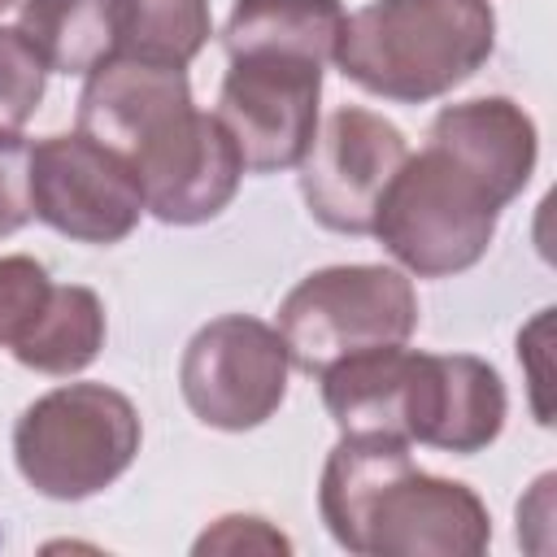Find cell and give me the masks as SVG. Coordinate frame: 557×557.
Wrapping results in <instances>:
<instances>
[{"instance_id": "9c48e42d", "label": "cell", "mask_w": 557, "mask_h": 557, "mask_svg": "<svg viewBox=\"0 0 557 557\" xmlns=\"http://www.w3.org/2000/svg\"><path fill=\"white\" fill-rule=\"evenodd\" d=\"M405 157L409 144L383 113L361 104L335 109L300 161V196L313 222L339 235H370L379 200Z\"/></svg>"}, {"instance_id": "e0dca14e", "label": "cell", "mask_w": 557, "mask_h": 557, "mask_svg": "<svg viewBox=\"0 0 557 557\" xmlns=\"http://www.w3.org/2000/svg\"><path fill=\"white\" fill-rule=\"evenodd\" d=\"M122 48L117 57H135L148 65L187 70L213 35L209 0H122Z\"/></svg>"}, {"instance_id": "8992f818", "label": "cell", "mask_w": 557, "mask_h": 557, "mask_svg": "<svg viewBox=\"0 0 557 557\" xmlns=\"http://www.w3.org/2000/svg\"><path fill=\"white\" fill-rule=\"evenodd\" d=\"M287 344L278 326L222 313L205 322L178 361V387L187 409L213 431H252L278 413L287 396Z\"/></svg>"}, {"instance_id": "7a4b0ae2", "label": "cell", "mask_w": 557, "mask_h": 557, "mask_svg": "<svg viewBox=\"0 0 557 557\" xmlns=\"http://www.w3.org/2000/svg\"><path fill=\"white\" fill-rule=\"evenodd\" d=\"M496 48L487 0H374L344 17L335 65L361 91L426 104L461 87Z\"/></svg>"}, {"instance_id": "ac0fdd59", "label": "cell", "mask_w": 557, "mask_h": 557, "mask_svg": "<svg viewBox=\"0 0 557 557\" xmlns=\"http://www.w3.org/2000/svg\"><path fill=\"white\" fill-rule=\"evenodd\" d=\"M48 65L17 26H0V131H22L44 100Z\"/></svg>"}, {"instance_id": "3957f363", "label": "cell", "mask_w": 557, "mask_h": 557, "mask_svg": "<svg viewBox=\"0 0 557 557\" xmlns=\"http://www.w3.org/2000/svg\"><path fill=\"white\" fill-rule=\"evenodd\" d=\"M500 209L505 205L479 174H470L444 148L426 144L392 174L370 235H379V244L409 274L448 278L483 261Z\"/></svg>"}, {"instance_id": "7402d4cb", "label": "cell", "mask_w": 557, "mask_h": 557, "mask_svg": "<svg viewBox=\"0 0 557 557\" xmlns=\"http://www.w3.org/2000/svg\"><path fill=\"white\" fill-rule=\"evenodd\" d=\"M9 4H17V0H0V13H4V9H9Z\"/></svg>"}, {"instance_id": "ba28073f", "label": "cell", "mask_w": 557, "mask_h": 557, "mask_svg": "<svg viewBox=\"0 0 557 557\" xmlns=\"http://www.w3.org/2000/svg\"><path fill=\"white\" fill-rule=\"evenodd\" d=\"M30 213L78 244H122L144 218L139 174L91 135H48L30 144Z\"/></svg>"}, {"instance_id": "44dd1931", "label": "cell", "mask_w": 557, "mask_h": 557, "mask_svg": "<svg viewBox=\"0 0 557 557\" xmlns=\"http://www.w3.org/2000/svg\"><path fill=\"white\" fill-rule=\"evenodd\" d=\"M196 557L205 553H292V540L278 535L265 518H252V513H226L218 518L196 544H191Z\"/></svg>"}, {"instance_id": "d6986e66", "label": "cell", "mask_w": 557, "mask_h": 557, "mask_svg": "<svg viewBox=\"0 0 557 557\" xmlns=\"http://www.w3.org/2000/svg\"><path fill=\"white\" fill-rule=\"evenodd\" d=\"M52 278L35 257H0V348H13L44 313Z\"/></svg>"}, {"instance_id": "52a82bcc", "label": "cell", "mask_w": 557, "mask_h": 557, "mask_svg": "<svg viewBox=\"0 0 557 557\" xmlns=\"http://www.w3.org/2000/svg\"><path fill=\"white\" fill-rule=\"evenodd\" d=\"M322 61L292 52H239L218 91V122L231 131L244 170H296L318 135Z\"/></svg>"}, {"instance_id": "9a60e30c", "label": "cell", "mask_w": 557, "mask_h": 557, "mask_svg": "<svg viewBox=\"0 0 557 557\" xmlns=\"http://www.w3.org/2000/svg\"><path fill=\"white\" fill-rule=\"evenodd\" d=\"M344 30L339 0H235L222 44L226 57L239 52H292L309 61H335Z\"/></svg>"}, {"instance_id": "7c38bea8", "label": "cell", "mask_w": 557, "mask_h": 557, "mask_svg": "<svg viewBox=\"0 0 557 557\" xmlns=\"http://www.w3.org/2000/svg\"><path fill=\"white\" fill-rule=\"evenodd\" d=\"M187 109L191 87L183 70L113 57L87 74V87L78 96V131L131 161L161 126H170Z\"/></svg>"}, {"instance_id": "277c9868", "label": "cell", "mask_w": 557, "mask_h": 557, "mask_svg": "<svg viewBox=\"0 0 557 557\" xmlns=\"http://www.w3.org/2000/svg\"><path fill=\"white\" fill-rule=\"evenodd\" d=\"M139 440V413L117 387L65 383L22 409L13 461L39 496L87 500L131 470Z\"/></svg>"}, {"instance_id": "5b68a950", "label": "cell", "mask_w": 557, "mask_h": 557, "mask_svg": "<svg viewBox=\"0 0 557 557\" xmlns=\"http://www.w3.org/2000/svg\"><path fill=\"white\" fill-rule=\"evenodd\" d=\"M418 331L413 283L392 265H326L300 278L278 305V335L292 366L326 374L335 361L409 344Z\"/></svg>"}, {"instance_id": "30bf717a", "label": "cell", "mask_w": 557, "mask_h": 557, "mask_svg": "<svg viewBox=\"0 0 557 557\" xmlns=\"http://www.w3.org/2000/svg\"><path fill=\"white\" fill-rule=\"evenodd\" d=\"M144 209L165 226H200L218 218L244 178L239 148L218 113L187 109L170 126H161L135 157Z\"/></svg>"}, {"instance_id": "4fadbf2b", "label": "cell", "mask_w": 557, "mask_h": 557, "mask_svg": "<svg viewBox=\"0 0 557 557\" xmlns=\"http://www.w3.org/2000/svg\"><path fill=\"white\" fill-rule=\"evenodd\" d=\"M426 144L444 148L453 161L479 174L500 205L522 196L540 157L535 122L509 96H479L440 109L426 131Z\"/></svg>"}, {"instance_id": "8fae6325", "label": "cell", "mask_w": 557, "mask_h": 557, "mask_svg": "<svg viewBox=\"0 0 557 557\" xmlns=\"http://www.w3.org/2000/svg\"><path fill=\"white\" fill-rule=\"evenodd\" d=\"M505 383L470 352H409L400 392V435L409 444L444 448L457 457L483 453L505 426Z\"/></svg>"}, {"instance_id": "ffe728a7", "label": "cell", "mask_w": 557, "mask_h": 557, "mask_svg": "<svg viewBox=\"0 0 557 557\" xmlns=\"http://www.w3.org/2000/svg\"><path fill=\"white\" fill-rule=\"evenodd\" d=\"M26 165H30V144L17 131H0V239L35 218Z\"/></svg>"}, {"instance_id": "5bb4252c", "label": "cell", "mask_w": 557, "mask_h": 557, "mask_svg": "<svg viewBox=\"0 0 557 557\" xmlns=\"http://www.w3.org/2000/svg\"><path fill=\"white\" fill-rule=\"evenodd\" d=\"M122 0H22L17 30L57 74H91L122 48Z\"/></svg>"}, {"instance_id": "6da1fadb", "label": "cell", "mask_w": 557, "mask_h": 557, "mask_svg": "<svg viewBox=\"0 0 557 557\" xmlns=\"http://www.w3.org/2000/svg\"><path fill=\"white\" fill-rule=\"evenodd\" d=\"M318 509L335 544L361 557H474L492 540L487 505L457 479L422 474L396 435H344Z\"/></svg>"}, {"instance_id": "2e32d148", "label": "cell", "mask_w": 557, "mask_h": 557, "mask_svg": "<svg viewBox=\"0 0 557 557\" xmlns=\"http://www.w3.org/2000/svg\"><path fill=\"white\" fill-rule=\"evenodd\" d=\"M104 348V305L91 287H52L44 313L13 344V357L39 374H78Z\"/></svg>"}]
</instances>
